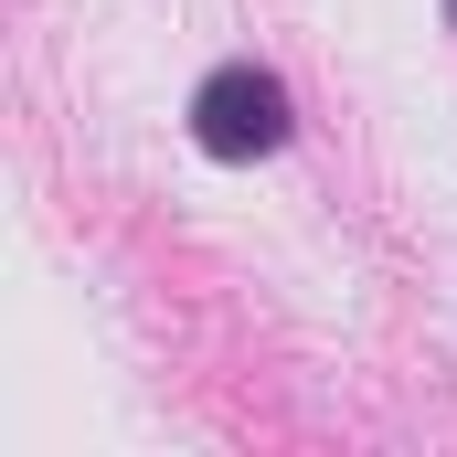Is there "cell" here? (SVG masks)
Segmentation results:
<instances>
[{
    "label": "cell",
    "instance_id": "cell-1",
    "mask_svg": "<svg viewBox=\"0 0 457 457\" xmlns=\"http://www.w3.org/2000/svg\"><path fill=\"white\" fill-rule=\"evenodd\" d=\"M287 86L266 75V64H224V75H203V96H192V138L213 149V160H266V149H287Z\"/></svg>",
    "mask_w": 457,
    "mask_h": 457
}]
</instances>
